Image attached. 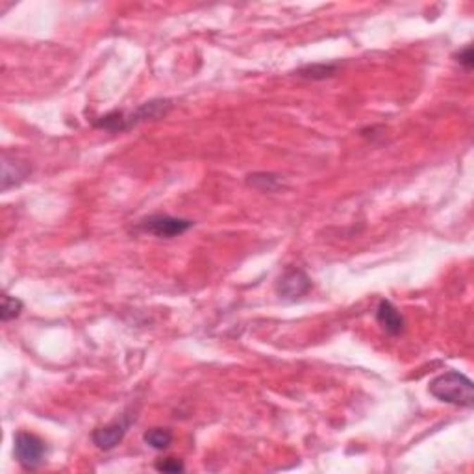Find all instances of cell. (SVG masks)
<instances>
[{
	"mask_svg": "<svg viewBox=\"0 0 474 474\" xmlns=\"http://www.w3.org/2000/svg\"><path fill=\"white\" fill-rule=\"evenodd\" d=\"M25 304H23V300L15 299V297H10V294H4L2 297V306H0V319L8 323L11 319H17L23 311Z\"/></svg>",
	"mask_w": 474,
	"mask_h": 474,
	"instance_id": "cell-9",
	"label": "cell"
},
{
	"mask_svg": "<svg viewBox=\"0 0 474 474\" xmlns=\"http://www.w3.org/2000/svg\"><path fill=\"white\" fill-rule=\"evenodd\" d=\"M376 320H378V325L382 326L385 334L400 335L404 332V317H402V313L394 308L393 302H389V300H380L378 308H376Z\"/></svg>",
	"mask_w": 474,
	"mask_h": 474,
	"instance_id": "cell-6",
	"label": "cell"
},
{
	"mask_svg": "<svg viewBox=\"0 0 474 474\" xmlns=\"http://www.w3.org/2000/svg\"><path fill=\"white\" fill-rule=\"evenodd\" d=\"M195 226V223L184 217H173V215H150L137 225V228L145 234L156 235L161 239H173L185 234L187 230Z\"/></svg>",
	"mask_w": 474,
	"mask_h": 474,
	"instance_id": "cell-2",
	"label": "cell"
},
{
	"mask_svg": "<svg viewBox=\"0 0 474 474\" xmlns=\"http://www.w3.org/2000/svg\"><path fill=\"white\" fill-rule=\"evenodd\" d=\"M428 391L441 402L459 406V408H473L474 406V385L470 378L458 373L447 370L443 375L435 376L428 384Z\"/></svg>",
	"mask_w": 474,
	"mask_h": 474,
	"instance_id": "cell-1",
	"label": "cell"
},
{
	"mask_svg": "<svg viewBox=\"0 0 474 474\" xmlns=\"http://www.w3.org/2000/svg\"><path fill=\"white\" fill-rule=\"evenodd\" d=\"M143 439H145V443L149 444L150 449L165 450L169 449L170 443H173V432L167 428H152L145 432Z\"/></svg>",
	"mask_w": 474,
	"mask_h": 474,
	"instance_id": "cell-8",
	"label": "cell"
},
{
	"mask_svg": "<svg viewBox=\"0 0 474 474\" xmlns=\"http://www.w3.org/2000/svg\"><path fill=\"white\" fill-rule=\"evenodd\" d=\"M310 276L300 269H291L287 273H284V275L280 276L278 284H276V291H278L280 297L287 300L302 299L304 294L310 293Z\"/></svg>",
	"mask_w": 474,
	"mask_h": 474,
	"instance_id": "cell-5",
	"label": "cell"
},
{
	"mask_svg": "<svg viewBox=\"0 0 474 474\" xmlns=\"http://www.w3.org/2000/svg\"><path fill=\"white\" fill-rule=\"evenodd\" d=\"M337 69V66H308L299 70V76L302 78H310V80H323L332 76Z\"/></svg>",
	"mask_w": 474,
	"mask_h": 474,
	"instance_id": "cell-11",
	"label": "cell"
},
{
	"mask_svg": "<svg viewBox=\"0 0 474 474\" xmlns=\"http://www.w3.org/2000/svg\"><path fill=\"white\" fill-rule=\"evenodd\" d=\"M185 467H184V463H182L180 459H176V458H167V459H163V461H158V463H156V470H160V473H182V470H184Z\"/></svg>",
	"mask_w": 474,
	"mask_h": 474,
	"instance_id": "cell-12",
	"label": "cell"
},
{
	"mask_svg": "<svg viewBox=\"0 0 474 474\" xmlns=\"http://www.w3.org/2000/svg\"><path fill=\"white\" fill-rule=\"evenodd\" d=\"M454 58L459 66H463L467 70H470L474 67V54H473V49H470V46H465L463 50H459Z\"/></svg>",
	"mask_w": 474,
	"mask_h": 474,
	"instance_id": "cell-13",
	"label": "cell"
},
{
	"mask_svg": "<svg viewBox=\"0 0 474 474\" xmlns=\"http://www.w3.org/2000/svg\"><path fill=\"white\" fill-rule=\"evenodd\" d=\"M13 452H15V459L25 469L35 470L45 461L46 444L37 435L28 434V432H19L15 435Z\"/></svg>",
	"mask_w": 474,
	"mask_h": 474,
	"instance_id": "cell-3",
	"label": "cell"
},
{
	"mask_svg": "<svg viewBox=\"0 0 474 474\" xmlns=\"http://www.w3.org/2000/svg\"><path fill=\"white\" fill-rule=\"evenodd\" d=\"M28 175H30V167L28 165L4 158V163H2V189H8L11 185H19L20 182L26 180Z\"/></svg>",
	"mask_w": 474,
	"mask_h": 474,
	"instance_id": "cell-7",
	"label": "cell"
},
{
	"mask_svg": "<svg viewBox=\"0 0 474 474\" xmlns=\"http://www.w3.org/2000/svg\"><path fill=\"white\" fill-rule=\"evenodd\" d=\"M132 420L134 419H132L130 415H125V417L113 420L110 425L100 426V428L93 430L91 439H93V443L96 444V449L100 450L115 449L120 441L125 439V435L126 432H128V428H130Z\"/></svg>",
	"mask_w": 474,
	"mask_h": 474,
	"instance_id": "cell-4",
	"label": "cell"
},
{
	"mask_svg": "<svg viewBox=\"0 0 474 474\" xmlns=\"http://www.w3.org/2000/svg\"><path fill=\"white\" fill-rule=\"evenodd\" d=\"M249 185L256 187V189L261 191H275L280 185L278 176L267 175V173H260V175H250L249 176Z\"/></svg>",
	"mask_w": 474,
	"mask_h": 474,
	"instance_id": "cell-10",
	"label": "cell"
}]
</instances>
